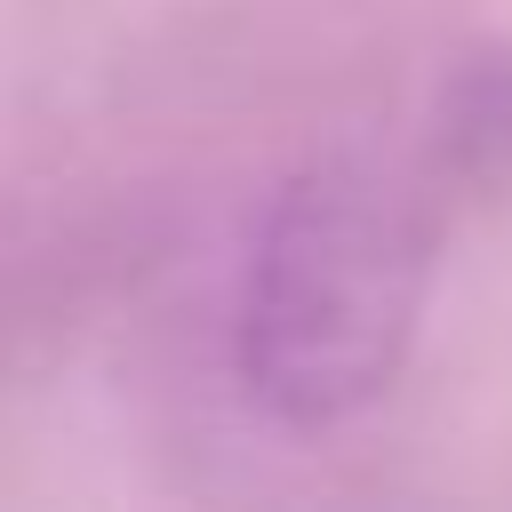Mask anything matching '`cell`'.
<instances>
[{"mask_svg": "<svg viewBox=\"0 0 512 512\" xmlns=\"http://www.w3.org/2000/svg\"><path fill=\"white\" fill-rule=\"evenodd\" d=\"M440 184L432 144H328L264 200L232 304V368L280 432H336L400 384L440 272Z\"/></svg>", "mask_w": 512, "mask_h": 512, "instance_id": "6da1fadb", "label": "cell"}]
</instances>
